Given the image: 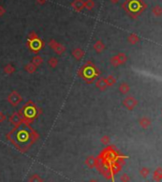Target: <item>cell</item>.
Masks as SVG:
<instances>
[{"label":"cell","mask_w":162,"mask_h":182,"mask_svg":"<svg viewBox=\"0 0 162 182\" xmlns=\"http://www.w3.org/2000/svg\"><path fill=\"white\" fill-rule=\"evenodd\" d=\"M89 182H98L97 180H96V179H92V180H90Z\"/></svg>","instance_id":"24"},{"label":"cell","mask_w":162,"mask_h":182,"mask_svg":"<svg viewBox=\"0 0 162 182\" xmlns=\"http://www.w3.org/2000/svg\"><path fill=\"white\" fill-rule=\"evenodd\" d=\"M29 182H43V179L38 174H32V175L30 176Z\"/></svg>","instance_id":"17"},{"label":"cell","mask_w":162,"mask_h":182,"mask_svg":"<svg viewBox=\"0 0 162 182\" xmlns=\"http://www.w3.org/2000/svg\"><path fill=\"white\" fill-rule=\"evenodd\" d=\"M48 64H49V66H50L51 68L54 69V68L58 65V59H57V57H51V58H49Z\"/></svg>","instance_id":"16"},{"label":"cell","mask_w":162,"mask_h":182,"mask_svg":"<svg viewBox=\"0 0 162 182\" xmlns=\"http://www.w3.org/2000/svg\"><path fill=\"white\" fill-rule=\"evenodd\" d=\"M6 119H7L6 114H5L3 112H0V123H3Z\"/></svg>","instance_id":"20"},{"label":"cell","mask_w":162,"mask_h":182,"mask_svg":"<svg viewBox=\"0 0 162 182\" xmlns=\"http://www.w3.org/2000/svg\"><path fill=\"white\" fill-rule=\"evenodd\" d=\"M84 6L87 10L91 11L94 8V2L93 1V0H87V1L84 3Z\"/></svg>","instance_id":"18"},{"label":"cell","mask_w":162,"mask_h":182,"mask_svg":"<svg viewBox=\"0 0 162 182\" xmlns=\"http://www.w3.org/2000/svg\"><path fill=\"white\" fill-rule=\"evenodd\" d=\"M7 139L21 153L27 152L39 138V134L29 124L22 123L14 127L6 135Z\"/></svg>","instance_id":"1"},{"label":"cell","mask_w":162,"mask_h":182,"mask_svg":"<svg viewBox=\"0 0 162 182\" xmlns=\"http://www.w3.org/2000/svg\"><path fill=\"white\" fill-rule=\"evenodd\" d=\"M9 120H10L11 124H12L14 127H16V126H18V125H20V124H22V123H24L18 112H14V113L10 117Z\"/></svg>","instance_id":"7"},{"label":"cell","mask_w":162,"mask_h":182,"mask_svg":"<svg viewBox=\"0 0 162 182\" xmlns=\"http://www.w3.org/2000/svg\"><path fill=\"white\" fill-rule=\"evenodd\" d=\"M7 100H8V102H9L13 107H16V106H18L19 104L22 102L23 98H22V96L19 95V93H17L16 91H13V92L11 93L10 95L8 96Z\"/></svg>","instance_id":"5"},{"label":"cell","mask_w":162,"mask_h":182,"mask_svg":"<svg viewBox=\"0 0 162 182\" xmlns=\"http://www.w3.org/2000/svg\"><path fill=\"white\" fill-rule=\"evenodd\" d=\"M106 81H107V85H110V86H111V85H113V84L115 83V80L114 77L111 75V76L108 77L107 80H106Z\"/></svg>","instance_id":"19"},{"label":"cell","mask_w":162,"mask_h":182,"mask_svg":"<svg viewBox=\"0 0 162 182\" xmlns=\"http://www.w3.org/2000/svg\"><path fill=\"white\" fill-rule=\"evenodd\" d=\"M35 1L38 3V4H40V5H43V4H45L48 0H35Z\"/></svg>","instance_id":"23"},{"label":"cell","mask_w":162,"mask_h":182,"mask_svg":"<svg viewBox=\"0 0 162 182\" xmlns=\"http://www.w3.org/2000/svg\"><path fill=\"white\" fill-rule=\"evenodd\" d=\"M104 48H105V46H104V44L100 41V40H97L96 43L93 44V49L96 50V51L97 52V53H100V52H102L103 50H104Z\"/></svg>","instance_id":"13"},{"label":"cell","mask_w":162,"mask_h":182,"mask_svg":"<svg viewBox=\"0 0 162 182\" xmlns=\"http://www.w3.org/2000/svg\"><path fill=\"white\" fill-rule=\"evenodd\" d=\"M96 85L98 89H100L101 91H104L106 89V87H107V81H106V79L103 78V77H100L99 79H97Z\"/></svg>","instance_id":"11"},{"label":"cell","mask_w":162,"mask_h":182,"mask_svg":"<svg viewBox=\"0 0 162 182\" xmlns=\"http://www.w3.org/2000/svg\"><path fill=\"white\" fill-rule=\"evenodd\" d=\"M18 113L23 122L30 125L40 117L42 111L35 102L29 100L26 104H24V106L19 110Z\"/></svg>","instance_id":"2"},{"label":"cell","mask_w":162,"mask_h":182,"mask_svg":"<svg viewBox=\"0 0 162 182\" xmlns=\"http://www.w3.org/2000/svg\"><path fill=\"white\" fill-rule=\"evenodd\" d=\"M112 1H117V0H112Z\"/></svg>","instance_id":"25"},{"label":"cell","mask_w":162,"mask_h":182,"mask_svg":"<svg viewBox=\"0 0 162 182\" xmlns=\"http://www.w3.org/2000/svg\"><path fill=\"white\" fill-rule=\"evenodd\" d=\"M5 14H6V9L3 6H0V16H3Z\"/></svg>","instance_id":"21"},{"label":"cell","mask_w":162,"mask_h":182,"mask_svg":"<svg viewBox=\"0 0 162 182\" xmlns=\"http://www.w3.org/2000/svg\"><path fill=\"white\" fill-rule=\"evenodd\" d=\"M77 74L82 80H84L86 83L91 84L100 74V71L92 61H88L84 65L81 66L80 69L77 71Z\"/></svg>","instance_id":"3"},{"label":"cell","mask_w":162,"mask_h":182,"mask_svg":"<svg viewBox=\"0 0 162 182\" xmlns=\"http://www.w3.org/2000/svg\"><path fill=\"white\" fill-rule=\"evenodd\" d=\"M32 64H35V65L36 66V67H38V66H40V65L43 63V58H42L40 56H38V54H36V56L32 58Z\"/></svg>","instance_id":"15"},{"label":"cell","mask_w":162,"mask_h":182,"mask_svg":"<svg viewBox=\"0 0 162 182\" xmlns=\"http://www.w3.org/2000/svg\"><path fill=\"white\" fill-rule=\"evenodd\" d=\"M84 3L85 2L83 1V0H74V1L71 3V6H72V9L75 11V12L79 13V12H81V11L85 8Z\"/></svg>","instance_id":"8"},{"label":"cell","mask_w":162,"mask_h":182,"mask_svg":"<svg viewBox=\"0 0 162 182\" xmlns=\"http://www.w3.org/2000/svg\"><path fill=\"white\" fill-rule=\"evenodd\" d=\"M36 69H37V67L35 65V64H32V62H30V63H28L25 67H24V70L27 71V73H29V74H33V73H35V71H36Z\"/></svg>","instance_id":"12"},{"label":"cell","mask_w":162,"mask_h":182,"mask_svg":"<svg viewBox=\"0 0 162 182\" xmlns=\"http://www.w3.org/2000/svg\"><path fill=\"white\" fill-rule=\"evenodd\" d=\"M85 164L87 165L89 168H91V169H92V168H94V167H96L97 159H96V157H93V156H88V157L86 158Z\"/></svg>","instance_id":"10"},{"label":"cell","mask_w":162,"mask_h":182,"mask_svg":"<svg viewBox=\"0 0 162 182\" xmlns=\"http://www.w3.org/2000/svg\"><path fill=\"white\" fill-rule=\"evenodd\" d=\"M72 56H74L76 60H81L82 57L84 56L85 52L83 51L82 49H80V48H75V49L72 50Z\"/></svg>","instance_id":"9"},{"label":"cell","mask_w":162,"mask_h":182,"mask_svg":"<svg viewBox=\"0 0 162 182\" xmlns=\"http://www.w3.org/2000/svg\"><path fill=\"white\" fill-rule=\"evenodd\" d=\"M101 142L102 143H104V144H106L107 142H109V138H108V136H103L102 138H101Z\"/></svg>","instance_id":"22"},{"label":"cell","mask_w":162,"mask_h":182,"mask_svg":"<svg viewBox=\"0 0 162 182\" xmlns=\"http://www.w3.org/2000/svg\"><path fill=\"white\" fill-rule=\"evenodd\" d=\"M48 45L50 46V48H51L52 50H53V51L57 53L58 56H61V54L66 52V47L64 45H62V44L58 43L57 41H55L54 39L50 40L49 43H48Z\"/></svg>","instance_id":"6"},{"label":"cell","mask_w":162,"mask_h":182,"mask_svg":"<svg viewBox=\"0 0 162 182\" xmlns=\"http://www.w3.org/2000/svg\"><path fill=\"white\" fill-rule=\"evenodd\" d=\"M3 71H4V73L6 74H13L14 71H15V69H14V67L13 65H11V64H8V65H6L4 67V69H3Z\"/></svg>","instance_id":"14"},{"label":"cell","mask_w":162,"mask_h":182,"mask_svg":"<svg viewBox=\"0 0 162 182\" xmlns=\"http://www.w3.org/2000/svg\"><path fill=\"white\" fill-rule=\"evenodd\" d=\"M27 47L33 53H38L41 50L45 47V43L37 35L35 32H31L28 36Z\"/></svg>","instance_id":"4"}]
</instances>
